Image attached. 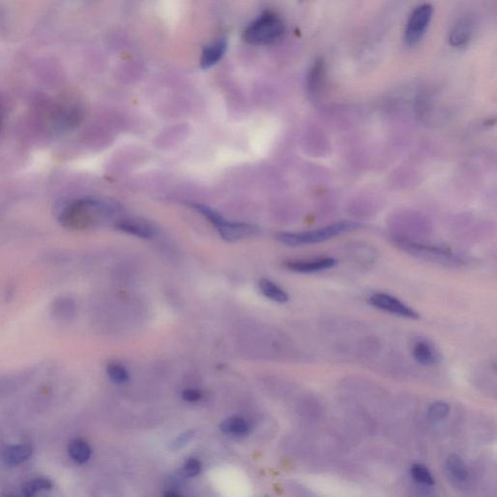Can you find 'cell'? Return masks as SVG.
<instances>
[{
    "label": "cell",
    "instance_id": "obj_1",
    "mask_svg": "<svg viewBox=\"0 0 497 497\" xmlns=\"http://www.w3.org/2000/svg\"><path fill=\"white\" fill-rule=\"evenodd\" d=\"M112 203L95 199H81L67 205L59 215L61 225L69 230H87L100 225L115 213Z\"/></svg>",
    "mask_w": 497,
    "mask_h": 497
},
{
    "label": "cell",
    "instance_id": "obj_2",
    "mask_svg": "<svg viewBox=\"0 0 497 497\" xmlns=\"http://www.w3.org/2000/svg\"><path fill=\"white\" fill-rule=\"evenodd\" d=\"M361 225L356 222H339L332 225L317 228V230L303 231V233H280L277 234L278 241L287 246L298 247L313 245L322 242L330 240L340 234L356 230Z\"/></svg>",
    "mask_w": 497,
    "mask_h": 497
},
{
    "label": "cell",
    "instance_id": "obj_3",
    "mask_svg": "<svg viewBox=\"0 0 497 497\" xmlns=\"http://www.w3.org/2000/svg\"><path fill=\"white\" fill-rule=\"evenodd\" d=\"M285 25L280 16L265 11L244 31V40L252 45H267L283 35Z\"/></svg>",
    "mask_w": 497,
    "mask_h": 497
},
{
    "label": "cell",
    "instance_id": "obj_4",
    "mask_svg": "<svg viewBox=\"0 0 497 497\" xmlns=\"http://www.w3.org/2000/svg\"><path fill=\"white\" fill-rule=\"evenodd\" d=\"M395 245L413 255L414 257H420L436 264L450 265V267H459L462 264V260L455 256L451 250L429 244L419 243L417 241L407 240V239L394 238Z\"/></svg>",
    "mask_w": 497,
    "mask_h": 497
},
{
    "label": "cell",
    "instance_id": "obj_5",
    "mask_svg": "<svg viewBox=\"0 0 497 497\" xmlns=\"http://www.w3.org/2000/svg\"><path fill=\"white\" fill-rule=\"evenodd\" d=\"M433 8L429 4H421L414 10L405 30V41L408 45H415L423 38L433 18Z\"/></svg>",
    "mask_w": 497,
    "mask_h": 497
},
{
    "label": "cell",
    "instance_id": "obj_6",
    "mask_svg": "<svg viewBox=\"0 0 497 497\" xmlns=\"http://www.w3.org/2000/svg\"><path fill=\"white\" fill-rule=\"evenodd\" d=\"M368 303L374 308L394 316L405 317V319L417 320L420 315L407 304L402 303L400 299L394 296L385 293H376L369 296Z\"/></svg>",
    "mask_w": 497,
    "mask_h": 497
},
{
    "label": "cell",
    "instance_id": "obj_7",
    "mask_svg": "<svg viewBox=\"0 0 497 497\" xmlns=\"http://www.w3.org/2000/svg\"><path fill=\"white\" fill-rule=\"evenodd\" d=\"M337 259L333 257H317L313 259H296L288 260L283 265L287 269L296 273H316L329 270L330 268L337 267Z\"/></svg>",
    "mask_w": 497,
    "mask_h": 497
},
{
    "label": "cell",
    "instance_id": "obj_8",
    "mask_svg": "<svg viewBox=\"0 0 497 497\" xmlns=\"http://www.w3.org/2000/svg\"><path fill=\"white\" fill-rule=\"evenodd\" d=\"M217 230L223 240L233 243L256 235L259 228L250 223L228 222L225 220Z\"/></svg>",
    "mask_w": 497,
    "mask_h": 497
},
{
    "label": "cell",
    "instance_id": "obj_9",
    "mask_svg": "<svg viewBox=\"0 0 497 497\" xmlns=\"http://www.w3.org/2000/svg\"><path fill=\"white\" fill-rule=\"evenodd\" d=\"M346 254L352 262L361 267H370L378 257V252L369 244L363 242H353L348 244Z\"/></svg>",
    "mask_w": 497,
    "mask_h": 497
},
{
    "label": "cell",
    "instance_id": "obj_10",
    "mask_svg": "<svg viewBox=\"0 0 497 497\" xmlns=\"http://www.w3.org/2000/svg\"><path fill=\"white\" fill-rule=\"evenodd\" d=\"M116 226L123 233L142 239H152L156 235V228L151 223L137 218H124Z\"/></svg>",
    "mask_w": 497,
    "mask_h": 497
},
{
    "label": "cell",
    "instance_id": "obj_11",
    "mask_svg": "<svg viewBox=\"0 0 497 497\" xmlns=\"http://www.w3.org/2000/svg\"><path fill=\"white\" fill-rule=\"evenodd\" d=\"M414 360L423 366H433L439 363V353L426 340L416 341L412 347Z\"/></svg>",
    "mask_w": 497,
    "mask_h": 497
},
{
    "label": "cell",
    "instance_id": "obj_12",
    "mask_svg": "<svg viewBox=\"0 0 497 497\" xmlns=\"http://www.w3.org/2000/svg\"><path fill=\"white\" fill-rule=\"evenodd\" d=\"M228 49V41L225 38H220L205 47L203 49L200 64L203 69H209L214 66L225 56Z\"/></svg>",
    "mask_w": 497,
    "mask_h": 497
},
{
    "label": "cell",
    "instance_id": "obj_13",
    "mask_svg": "<svg viewBox=\"0 0 497 497\" xmlns=\"http://www.w3.org/2000/svg\"><path fill=\"white\" fill-rule=\"evenodd\" d=\"M473 35V23L468 18L457 21L451 33H450V44L455 48H462L469 43Z\"/></svg>",
    "mask_w": 497,
    "mask_h": 497
},
{
    "label": "cell",
    "instance_id": "obj_14",
    "mask_svg": "<svg viewBox=\"0 0 497 497\" xmlns=\"http://www.w3.org/2000/svg\"><path fill=\"white\" fill-rule=\"evenodd\" d=\"M33 452V448L28 445H14L4 450L2 457L6 464L15 467L30 460Z\"/></svg>",
    "mask_w": 497,
    "mask_h": 497
},
{
    "label": "cell",
    "instance_id": "obj_15",
    "mask_svg": "<svg viewBox=\"0 0 497 497\" xmlns=\"http://www.w3.org/2000/svg\"><path fill=\"white\" fill-rule=\"evenodd\" d=\"M221 429L223 433L228 434V435L241 437L250 433L251 426L245 419L231 417L223 421Z\"/></svg>",
    "mask_w": 497,
    "mask_h": 497
},
{
    "label": "cell",
    "instance_id": "obj_16",
    "mask_svg": "<svg viewBox=\"0 0 497 497\" xmlns=\"http://www.w3.org/2000/svg\"><path fill=\"white\" fill-rule=\"evenodd\" d=\"M446 468L450 477L457 483H465L468 479L467 464L459 455H452L447 460Z\"/></svg>",
    "mask_w": 497,
    "mask_h": 497
},
{
    "label": "cell",
    "instance_id": "obj_17",
    "mask_svg": "<svg viewBox=\"0 0 497 497\" xmlns=\"http://www.w3.org/2000/svg\"><path fill=\"white\" fill-rule=\"evenodd\" d=\"M259 290L265 298H269L270 300L274 301V303L283 304L288 303V299H290L288 293L282 288L270 280H260Z\"/></svg>",
    "mask_w": 497,
    "mask_h": 497
},
{
    "label": "cell",
    "instance_id": "obj_18",
    "mask_svg": "<svg viewBox=\"0 0 497 497\" xmlns=\"http://www.w3.org/2000/svg\"><path fill=\"white\" fill-rule=\"evenodd\" d=\"M69 454L72 460L83 464L92 457V448L84 440H73L69 447Z\"/></svg>",
    "mask_w": 497,
    "mask_h": 497
},
{
    "label": "cell",
    "instance_id": "obj_19",
    "mask_svg": "<svg viewBox=\"0 0 497 497\" xmlns=\"http://www.w3.org/2000/svg\"><path fill=\"white\" fill-rule=\"evenodd\" d=\"M52 488H53V484L50 480L45 478H37L30 481L23 486V493L25 497H33L39 491L50 490Z\"/></svg>",
    "mask_w": 497,
    "mask_h": 497
},
{
    "label": "cell",
    "instance_id": "obj_20",
    "mask_svg": "<svg viewBox=\"0 0 497 497\" xmlns=\"http://www.w3.org/2000/svg\"><path fill=\"white\" fill-rule=\"evenodd\" d=\"M411 475L416 482L425 486H433L435 484L433 474L428 467L423 464H415L411 468Z\"/></svg>",
    "mask_w": 497,
    "mask_h": 497
},
{
    "label": "cell",
    "instance_id": "obj_21",
    "mask_svg": "<svg viewBox=\"0 0 497 497\" xmlns=\"http://www.w3.org/2000/svg\"><path fill=\"white\" fill-rule=\"evenodd\" d=\"M106 371H107L109 379L117 385H123L129 381V371L122 364L117 363H109Z\"/></svg>",
    "mask_w": 497,
    "mask_h": 497
},
{
    "label": "cell",
    "instance_id": "obj_22",
    "mask_svg": "<svg viewBox=\"0 0 497 497\" xmlns=\"http://www.w3.org/2000/svg\"><path fill=\"white\" fill-rule=\"evenodd\" d=\"M189 205H191L194 210H197V212H199L200 214L204 216V217L206 218L207 220L209 221V222L212 223L216 228L222 225L223 221H225V218H223V216L221 215L220 213H218L217 211L207 206V205L199 204V203H192V204Z\"/></svg>",
    "mask_w": 497,
    "mask_h": 497
},
{
    "label": "cell",
    "instance_id": "obj_23",
    "mask_svg": "<svg viewBox=\"0 0 497 497\" xmlns=\"http://www.w3.org/2000/svg\"><path fill=\"white\" fill-rule=\"evenodd\" d=\"M450 413V405L444 402H436L428 407V418L433 423L445 420Z\"/></svg>",
    "mask_w": 497,
    "mask_h": 497
},
{
    "label": "cell",
    "instance_id": "obj_24",
    "mask_svg": "<svg viewBox=\"0 0 497 497\" xmlns=\"http://www.w3.org/2000/svg\"><path fill=\"white\" fill-rule=\"evenodd\" d=\"M201 462L197 459H189L184 465V473L187 477H195L201 472Z\"/></svg>",
    "mask_w": 497,
    "mask_h": 497
},
{
    "label": "cell",
    "instance_id": "obj_25",
    "mask_svg": "<svg viewBox=\"0 0 497 497\" xmlns=\"http://www.w3.org/2000/svg\"><path fill=\"white\" fill-rule=\"evenodd\" d=\"M182 397L187 402H197L201 399L202 392L197 389H187L182 392Z\"/></svg>",
    "mask_w": 497,
    "mask_h": 497
},
{
    "label": "cell",
    "instance_id": "obj_26",
    "mask_svg": "<svg viewBox=\"0 0 497 497\" xmlns=\"http://www.w3.org/2000/svg\"><path fill=\"white\" fill-rule=\"evenodd\" d=\"M165 497H182L180 494L174 493V491H168L165 494Z\"/></svg>",
    "mask_w": 497,
    "mask_h": 497
}]
</instances>
